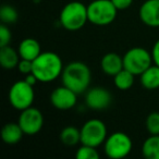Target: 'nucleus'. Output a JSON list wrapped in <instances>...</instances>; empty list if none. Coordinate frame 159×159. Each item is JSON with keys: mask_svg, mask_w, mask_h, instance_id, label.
Masks as SVG:
<instances>
[{"mask_svg": "<svg viewBox=\"0 0 159 159\" xmlns=\"http://www.w3.org/2000/svg\"><path fill=\"white\" fill-rule=\"evenodd\" d=\"M63 63L60 56L52 51H44L33 61V74L38 82L50 83L59 76L63 71Z\"/></svg>", "mask_w": 159, "mask_h": 159, "instance_id": "obj_1", "label": "nucleus"}, {"mask_svg": "<svg viewBox=\"0 0 159 159\" xmlns=\"http://www.w3.org/2000/svg\"><path fill=\"white\" fill-rule=\"evenodd\" d=\"M62 84L76 94H82L89 89L92 81V72L86 63L73 61L63 68L61 74Z\"/></svg>", "mask_w": 159, "mask_h": 159, "instance_id": "obj_2", "label": "nucleus"}, {"mask_svg": "<svg viewBox=\"0 0 159 159\" xmlns=\"http://www.w3.org/2000/svg\"><path fill=\"white\" fill-rule=\"evenodd\" d=\"M59 21L64 30L75 32L81 30L89 21L87 6L81 1H71L62 8Z\"/></svg>", "mask_w": 159, "mask_h": 159, "instance_id": "obj_3", "label": "nucleus"}, {"mask_svg": "<svg viewBox=\"0 0 159 159\" xmlns=\"http://www.w3.org/2000/svg\"><path fill=\"white\" fill-rule=\"evenodd\" d=\"M118 9L111 0H93L87 6L89 22L97 26L109 25L116 20Z\"/></svg>", "mask_w": 159, "mask_h": 159, "instance_id": "obj_4", "label": "nucleus"}, {"mask_svg": "<svg viewBox=\"0 0 159 159\" xmlns=\"http://www.w3.org/2000/svg\"><path fill=\"white\" fill-rule=\"evenodd\" d=\"M154 63L152 52L143 47H133L129 49L123 56L124 69L130 71L136 76L141 75L146 69Z\"/></svg>", "mask_w": 159, "mask_h": 159, "instance_id": "obj_5", "label": "nucleus"}, {"mask_svg": "<svg viewBox=\"0 0 159 159\" xmlns=\"http://www.w3.org/2000/svg\"><path fill=\"white\" fill-rule=\"evenodd\" d=\"M9 102L16 110L22 111L33 106L35 99L34 86L25 81H18L9 89Z\"/></svg>", "mask_w": 159, "mask_h": 159, "instance_id": "obj_6", "label": "nucleus"}, {"mask_svg": "<svg viewBox=\"0 0 159 159\" xmlns=\"http://www.w3.org/2000/svg\"><path fill=\"white\" fill-rule=\"evenodd\" d=\"M133 143L131 137L124 132H115L107 136L104 149L107 157L111 159H121L131 152Z\"/></svg>", "mask_w": 159, "mask_h": 159, "instance_id": "obj_7", "label": "nucleus"}, {"mask_svg": "<svg viewBox=\"0 0 159 159\" xmlns=\"http://www.w3.org/2000/svg\"><path fill=\"white\" fill-rule=\"evenodd\" d=\"M81 130V144L98 147L105 143L107 139V126L102 120H87Z\"/></svg>", "mask_w": 159, "mask_h": 159, "instance_id": "obj_8", "label": "nucleus"}, {"mask_svg": "<svg viewBox=\"0 0 159 159\" xmlns=\"http://www.w3.org/2000/svg\"><path fill=\"white\" fill-rule=\"evenodd\" d=\"M19 124L22 128L25 135H35L40 132L44 126V116L39 109L29 107L21 111L19 117Z\"/></svg>", "mask_w": 159, "mask_h": 159, "instance_id": "obj_9", "label": "nucleus"}, {"mask_svg": "<svg viewBox=\"0 0 159 159\" xmlns=\"http://www.w3.org/2000/svg\"><path fill=\"white\" fill-rule=\"evenodd\" d=\"M77 95L74 91L69 87L62 86L56 87L50 94V102L56 109L61 111L70 110L74 108L77 102Z\"/></svg>", "mask_w": 159, "mask_h": 159, "instance_id": "obj_10", "label": "nucleus"}, {"mask_svg": "<svg viewBox=\"0 0 159 159\" xmlns=\"http://www.w3.org/2000/svg\"><path fill=\"white\" fill-rule=\"evenodd\" d=\"M112 102V96L110 92L105 87H93L86 91L85 104L92 110H105L110 106Z\"/></svg>", "mask_w": 159, "mask_h": 159, "instance_id": "obj_11", "label": "nucleus"}, {"mask_svg": "<svg viewBox=\"0 0 159 159\" xmlns=\"http://www.w3.org/2000/svg\"><path fill=\"white\" fill-rule=\"evenodd\" d=\"M141 21L149 27H159V0H146L139 8Z\"/></svg>", "mask_w": 159, "mask_h": 159, "instance_id": "obj_12", "label": "nucleus"}, {"mask_svg": "<svg viewBox=\"0 0 159 159\" xmlns=\"http://www.w3.org/2000/svg\"><path fill=\"white\" fill-rule=\"evenodd\" d=\"M100 68L105 74L115 76L117 73H119L124 68L123 57L118 55L117 52L106 53L100 60Z\"/></svg>", "mask_w": 159, "mask_h": 159, "instance_id": "obj_13", "label": "nucleus"}, {"mask_svg": "<svg viewBox=\"0 0 159 159\" xmlns=\"http://www.w3.org/2000/svg\"><path fill=\"white\" fill-rule=\"evenodd\" d=\"M18 51L21 59L31 60V61H34L43 52L39 43L35 38H32V37L24 38L20 43V45H19Z\"/></svg>", "mask_w": 159, "mask_h": 159, "instance_id": "obj_14", "label": "nucleus"}, {"mask_svg": "<svg viewBox=\"0 0 159 159\" xmlns=\"http://www.w3.org/2000/svg\"><path fill=\"white\" fill-rule=\"evenodd\" d=\"M24 132L20 126L19 122H9L5 124L1 130V139L6 144L16 145L22 139Z\"/></svg>", "mask_w": 159, "mask_h": 159, "instance_id": "obj_15", "label": "nucleus"}, {"mask_svg": "<svg viewBox=\"0 0 159 159\" xmlns=\"http://www.w3.org/2000/svg\"><path fill=\"white\" fill-rule=\"evenodd\" d=\"M21 60L19 51L10 47L9 45L5 47H0V64L3 69L11 70L18 68V64Z\"/></svg>", "mask_w": 159, "mask_h": 159, "instance_id": "obj_16", "label": "nucleus"}, {"mask_svg": "<svg viewBox=\"0 0 159 159\" xmlns=\"http://www.w3.org/2000/svg\"><path fill=\"white\" fill-rule=\"evenodd\" d=\"M141 84L144 89L148 91H154L159 89V66L156 64H152L148 69H146L141 75Z\"/></svg>", "mask_w": 159, "mask_h": 159, "instance_id": "obj_17", "label": "nucleus"}, {"mask_svg": "<svg viewBox=\"0 0 159 159\" xmlns=\"http://www.w3.org/2000/svg\"><path fill=\"white\" fill-rule=\"evenodd\" d=\"M142 154L146 159H159V135H152L144 141Z\"/></svg>", "mask_w": 159, "mask_h": 159, "instance_id": "obj_18", "label": "nucleus"}, {"mask_svg": "<svg viewBox=\"0 0 159 159\" xmlns=\"http://www.w3.org/2000/svg\"><path fill=\"white\" fill-rule=\"evenodd\" d=\"M134 76L135 75L133 73L123 68L119 73H117L113 76L115 86L120 91H128L134 84Z\"/></svg>", "mask_w": 159, "mask_h": 159, "instance_id": "obj_19", "label": "nucleus"}, {"mask_svg": "<svg viewBox=\"0 0 159 159\" xmlns=\"http://www.w3.org/2000/svg\"><path fill=\"white\" fill-rule=\"evenodd\" d=\"M60 141L66 146H75L81 143V130L73 125L66 126L60 132Z\"/></svg>", "mask_w": 159, "mask_h": 159, "instance_id": "obj_20", "label": "nucleus"}, {"mask_svg": "<svg viewBox=\"0 0 159 159\" xmlns=\"http://www.w3.org/2000/svg\"><path fill=\"white\" fill-rule=\"evenodd\" d=\"M19 13L18 10L10 5H3L0 8V20L3 24H12L18 21Z\"/></svg>", "mask_w": 159, "mask_h": 159, "instance_id": "obj_21", "label": "nucleus"}, {"mask_svg": "<svg viewBox=\"0 0 159 159\" xmlns=\"http://www.w3.org/2000/svg\"><path fill=\"white\" fill-rule=\"evenodd\" d=\"M96 148L97 147H93V146L81 144L79 149L75 152V158L76 159H99V154H98Z\"/></svg>", "mask_w": 159, "mask_h": 159, "instance_id": "obj_22", "label": "nucleus"}, {"mask_svg": "<svg viewBox=\"0 0 159 159\" xmlns=\"http://www.w3.org/2000/svg\"><path fill=\"white\" fill-rule=\"evenodd\" d=\"M146 130L152 135H159V112L154 111L149 113L145 121Z\"/></svg>", "mask_w": 159, "mask_h": 159, "instance_id": "obj_23", "label": "nucleus"}, {"mask_svg": "<svg viewBox=\"0 0 159 159\" xmlns=\"http://www.w3.org/2000/svg\"><path fill=\"white\" fill-rule=\"evenodd\" d=\"M11 38L12 34L8 25L1 23V25H0V47L8 46L11 42Z\"/></svg>", "mask_w": 159, "mask_h": 159, "instance_id": "obj_24", "label": "nucleus"}, {"mask_svg": "<svg viewBox=\"0 0 159 159\" xmlns=\"http://www.w3.org/2000/svg\"><path fill=\"white\" fill-rule=\"evenodd\" d=\"M18 69L22 74H30V73L33 72V61L26 59H21L18 64Z\"/></svg>", "mask_w": 159, "mask_h": 159, "instance_id": "obj_25", "label": "nucleus"}, {"mask_svg": "<svg viewBox=\"0 0 159 159\" xmlns=\"http://www.w3.org/2000/svg\"><path fill=\"white\" fill-rule=\"evenodd\" d=\"M111 2L115 5V7L119 10H125L133 3V0H111Z\"/></svg>", "mask_w": 159, "mask_h": 159, "instance_id": "obj_26", "label": "nucleus"}, {"mask_svg": "<svg viewBox=\"0 0 159 159\" xmlns=\"http://www.w3.org/2000/svg\"><path fill=\"white\" fill-rule=\"evenodd\" d=\"M152 61L156 66H159V39L156 40V43L154 44L152 48Z\"/></svg>", "mask_w": 159, "mask_h": 159, "instance_id": "obj_27", "label": "nucleus"}]
</instances>
